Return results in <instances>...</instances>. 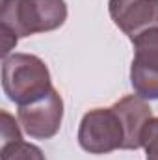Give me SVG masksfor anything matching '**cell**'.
<instances>
[{
    "instance_id": "cell-1",
    "label": "cell",
    "mask_w": 158,
    "mask_h": 160,
    "mask_svg": "<svg viewBox=\"0 0 158 160\" xmlns=\"http://www.w3.org/2000/svg\"><path fill=\"white\" fill-rule=\"evenodd\" d=\"M67 21L65 0H2L0 2V34L2 58L21 38L58 30Z\"/></svg>"
},
{
    "instance_id": "cell-2",
    "label": "cell",
    "mask_w": 158,
    "mask_h": 160,
    "mask_svg": "<svg viewBox=\"0 0 158 160\" xmlns=\"http://www.w3.org/2000/svg\"><path fill=\"white\" fill-rule=\"evenodd\" d=\"M2 89L17 106L37 102L52 89L50 71L34 54H9L2 60Z\"/></svg>"
},
{
    "instance_id": "cell-3",
    "label": "cell",
    "mask_w": 158,
    "mask_h": 160,
    "mask_svg": "<svg viewBox=\"0 0 158 160\" xmlns=\"http://www.w3.org/2000/svg\"><path fill=\"white\" fill-rule=\"evenodd\" d=\"M80 147L91 155H108L112 151L126 147V127L117 106L93 108L80 121L78 127Z\"/></svg>"
},
{
    "instance_id": "cell-4",
    "label": "cell",
    "mask_w": 158,
    "mask_h": 160,
    "mask_svg": "<svg viewBox=\"0 0 158 160\" xmlns=\"http://www.w3.org/2000/svg\"><path fill=\"white\" fill-rule=\"evenodd\" d=\"M134 45L130 84L136 95L145 101H158V28L140 34Z\"/></svg>"
},
{
    "instance_id": "cell-5",
    "label": "cell",
    "mask_w": 158,
    "mask_h": 160,
    "mask_svg": "<svg viewBox=\"0 0 158 160\" xmlns=\"http://www.w3.org/2000/svg\"><path fill=\"white\" fill-rule=\"evenodd\" d=\"M17 119L21 128L34 140H50L60 132L63 121V99L52 88L37 102L19 106Z\"/></svg>"
},
{
    "instance_id": "cell-6",
    "label": "cell",
    "mask_w": 158,
    "mask_h": 160,
    "mask_svg": "<svg viewBox=\"0 0 158 160\" xmlns=\"http://www.w3.org/2000/svg\"><path fill=\"white\" fill-rule=\"evenodd\" d=\"M108 11L114 24L130 41L158 28V0H110Z\"/></svg>"
},
{
    "instance_id": "cell-7",
    "label": "cell",
    "mask_w": 158,
    "mask_h": 160,
    "mask_svg": "<svg viewBox=\"0 0 158 160\" xmlns=\"http://www.w3.org/2000/svg\"><path fill=\"white\" fill-rule=\"evenodd\" d=\"M0 160H45V155L37 145L24 140H13L2 143Z\"/></svg>"
},
{
    "instance_id": "cell-8",
    "label": "cell",
    "mask_w": 158,
    "mask_h": 160,
    "mask_svg": "<svg viewBox=\"0 0 158 160\" xmlns=\"http://www.w3.org/2000/svg\"><path fill=\"white\" fill-rule=\"evenodd\" d=\"M141 147L145 149L147 160H158V118H151L143 128Z\"/></svg>"
},
{
    "instance_id": "cell-9",
    "label": "cell",
    "mask_w": 158,
    "mask_h": 160,
    "mask_svg": "<svg viewBox=\"0 0 158 160\" xmlns=\"http://www.w3.org/2000/svg\"><path fill=\"white\" fill-rule=\"evenodd\" d=\"M13 140H22L21 130H19L15 119H13L6 110H2V143L13 142Z\"/></svg>"
}]
</instances>
